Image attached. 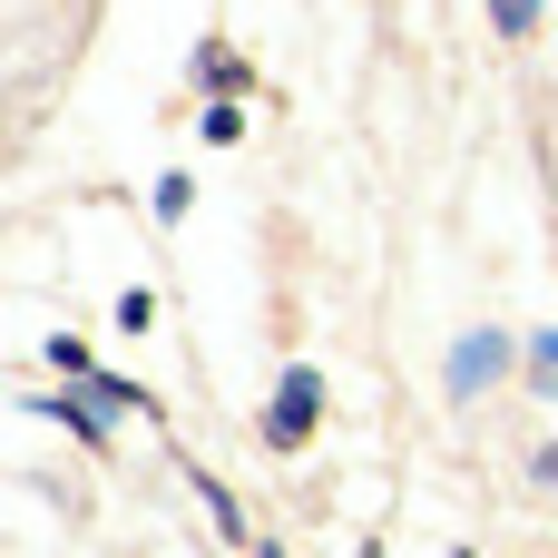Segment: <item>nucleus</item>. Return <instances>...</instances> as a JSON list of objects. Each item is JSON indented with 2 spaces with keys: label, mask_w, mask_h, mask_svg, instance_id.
Wrapping results in <instances>:
<instances>
[{
  "label": "nucleus",
  "mask_w": 558,
  "mask_h": 558,
  "mask_svg": "<svg viewBox=\"0 0 558 558\" xmlns=\"http://www.w3.org/2000/svg\"><path fill=\"white\" fill-rule=\"evenodd\" d=\"M186 481H196V500H206V520H216L226 539H245V510H235V490H226V481H206V471H186Z\"/></svg>",
  "instance_id": "3"
},
{
  "label": "nucleus",
  "mask_w": 558,
  "mask_h": 558,
  "mask_svg": "<svg viewBox=\"0 0 558 558\" xmlns=\"http://www.w3.org/2000/svg\"><path fill=\"white\" fill-rule=\"evenodd\" d=\"M39 412H59V422H69V432H78V441H108V422H98V412H88V402H78V392H49V402H39Z\"/></svg>",
  "instance_id": "4"
},
{
  "label": "nucleus",
  "mask_w": 558,
  "mask_h": 558,
  "mask_svg": "<svg viewBox=\"0 0 558 558\" xmlns=\"http://www.w3.org/2000/svg\"><path fill=\"white\" fill-rule=\"evenodd\" d=\"M255 558H284V549H255Z\"/></svg>",
  "instance_id": "10"
},
{
  "label": "nucleus",
  "mask_w": 558,
  "mask_h": 558,
  "mask_svg": "<svg viewBox=\"0 0 558 558\" xmlns=\"http://www.w3.org/2000/svg\"><path fill=\"white\" fill-rule=\"evenodd\" d=\"M49 363H59V373H98V363H88V343H78V333H49Z\"/></svg>",
  "instance_id": "8"
},
{
  "label": "nucleus",
  "mask_w": 558,
  "mask_h": 558,
  "mask_svg": "<svg viewBox=\"0 0 558 558\" xmlns=\"http://www.w3.org/2000/svg\"><path fill=\"white\" fill-rule=\"evenodd\" d=\"M539 481H558V441H549V451H539Z\"/></svg>",
  "instance_id": "9"
},
{
  "label": "nucleus",
  "mask_w": 558,
  "mask_h": 558,
  "mask_svg": "<svg viewBox=\"0 0 558 558\" xmlns=\"http://www.w3.org/2000/svg\"><path fill=\"white\" fill-rule=\"evenodd\" d=\"M235 137H245V108L216 98V108H206V147H235Z\"/></svg>",
  "instance_id": "7"
},
{
  "label": "nucleus",
  "mask_w": 558,
  "mask_h": 558,
  "mask_svg": "<svg viewBox=\"0 0 558 558\" xmlns=\"http://www.w3.org/2000/svg\"><path fill=\"white\" fill-rule=\"evenodd\" d=\"M530 383L558 402V324H549V333H530Z\"/></svg>",
  "instance_id": "5"
},
{
  "label": "nucleus",
  "mask_w": 558,
  "mask_h": 558,
  "mask_svg": "<svg viewBox=\"0 0 558 558\" xmlns=\"http://www.w3.org/2000/svg\"><path fill=\"white\" fill-rule=\"evenodd\" d=\"M510 363H520V353H510V333H490V324H481V333H461V343H451L441 383H451V402H481V392H490Z\"/></svg>",
  "instance_id": "2"
},
{
  "label": "nucleus",
  "mask_w": 558,
  "mask_h": 558,
  "mask_svg": "<svg viewBox=\"0 0 558 558\" xmlns=\"http://www.w3.org/2000/svg\"><path fill=\"white\" fill-rule=\"evenodd\" d=\"M314 422H324V373H314V363H294V373L275 383L265 441H275V451H304V441H314Z\"/></svg>",
  "instance_id": "1"
},
{
  "label": "nucleus",
  "mask_w": 558,
  "mask_h": 558,
  "mask_svg": "<svg viewBox=\"0 0 558 558\" xmlns=\"http://www.w3.org/2000/svg\"><path fill=\"white\" fill-rule=\"evenodd\" d=\"M490 29H500V39H530V29H539V0H490Z\"/></svg>",
  "instance_id": "6"
}]
</instances>
